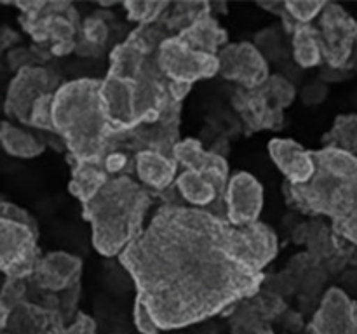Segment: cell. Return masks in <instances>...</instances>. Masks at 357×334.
Instances as JSON below:
<instances>
[{"mask_svg":"<svg viewBox=\"0 0 357 334\" xmlns=\"http://www.w3.org/2000/svg\"><path fill=\"white\" fill-rule=\"evenodd\" d=\"M230 223L199 207H162L121 253L138 296L159 329L216 315L260 291L264 273L230 250Z\"/></svg>","mask_w":357,"mask_h":334,"instance_id":"1","label":"cell"},{"mask_svg":"<svg viewBox=\"0 0 357 334\" xmlns=\"http://www.w3.org/2000/svg\"><path fill=\"white\" fill-rule=\"evenodd\" d=\"M101 82L73 80L58 87L52 100V125L79 164L98 162L114 136L101 101Z\"/></svg>","mask_w":357,"mask_h":334,"instance_id":"2","label":"cell"},{"mask_svg":"<svg viewBox=\"0 0 357 334\" xmlns=\"http://www.w3.org/2000/svg\"><path fill=\"white\" fill-rule=\"evenodd\" d=\"M150 195L128 176L107 181L93 200L84 204V219L93 228V244L103 256L121 254L138 239Z\"/></svg>","mask_w":357,"mask_h":334,"instance_id":"3","label":"cell"},{"mask_svg":"<svg viewBox=\"0 0 357 334\" xmlns=\"http://www.w3.org/2000/svg\"><path fill=\"white\" fill-rule=\"evenodd\" d=\"M35 230L21 223L0 218V271L7 278L33 277L38 263Z\"/></svg>","mask_w":357,"mask_h":334,"instance_id":"4","label":"cell"},{"mask_svg":"<svg viewBox=\"0 0 357 334\" xmlns=\"http://www.w3.org/2000/svg\"><path fill=\"white\" fill-rule=\"evenodd\" d=\"M159 66L171 82L194 84L220 72L218 56L187 47L176 37H167L159 47Z\"/></svg>","mask_w":357,"mask_h":334,"instance_id":"5","label":"cell"},{"mask_svg":"<svg viewBox=\"0 0 357 334\" xmlns=\"http://www.w3.org/2000/svg\"><path fill=\"white\" fill-rule=\"evenodd\" d=\"M58 87V77L40 66L20 70L10 82L3 108L7 115L21 124H30V113L35 101L44 94H52Z\"/></svg>","mask_w":357,"mask_h":334,"instance_id":"6","label":"cell"},{"mask_svg":"<svg viewBox=\"0 0 357 334\" xmlns=\"http://www.w3.org/2000/svg\"><path fill=\"white\" fill-rule=\"evenodd\" d=\"M220 72L225 79L236 80L246 89H257L267 82V61L250 42L227 45L218 56Z\"/></svg>","mask_w":357,"mask_h":334,"instance_id":"7","label":"cell"},{"mask_svg":"<svg viewBox=\"0 0 357 334\" xmlns=\"http://www.w3.org/2000/svg\"><path fill=\"white\" fill-rule=\"evenodd\" d=\"M264 207V188L257 177L239 173L230 177L227 186V221L234 226H246L258 221Z\"/></svg>","mask_w":357,"mask_h":334,"instance_id":"8","label":"cell"},{"mask_svg":"<svg viewBox=\"0 0 357 334\" xmlns=\"http://www.w3.org/2000/svg\"><path fill=\"white\" fill-rule=\"evenodd\" d=\"M321 45L331 66H342L351 54V45L356 37V23L338 6H326L321 17Z\"/></svg>","mask_w":357,"mask_h":334,"instance_id":"9","label":"cell"},{"mask_svg":"<svg viewBox=\"0 0 357 334\" xmlns=\"http://www.w3.org/2000/svg\"><path fill=\"white\" fill-rule=\"evenodd\" d=\"M314 334H357V306L340 289H330L310 326Z\"/></svg>","mask_w":357,"mask_h":334,"instance_id":"10","label":"cell"},{"mask_svg":"<svg viewBox=\"0 0 357 334\" xmlns=\"http://www.w3.org/2000/svg\"><path fill=\"white\" fill-rule=\"evenodd\" d=\"M173 155L176 164L185 166V170H194V173L202 174L208 180L223 190L229 176V166L225 159L216 153H209L202 150V145L197 139H185V141L176 143L173 148Z\"/></svg>","mask_w":357,"mask_h":334,"instance_id":"11","label":"cell"},{"mask_svg":"<svg viewBox=\"0 0 357 334\" xmlns=\"http://www.w3.org/2000/svg\"><path fill=\"white\" fill-rule=\"evenodd\" d=\"M272 160L286 174L289 184H305L316 173L314 155L293 139H272L268 145Z\"/></svg>","mask_w":357,"mask_h":334,"instance_id":"12","label":"cell"},{"mask_svg":"<svg viewBox=\"0 0 357 334\" xmlns=\"http://www.w3.org/2000/svg\"><path fill=\"white\" fill-rule=\"evenodd\" d=\"M82 263L68 253H49L38 263L33 278L40 289L49 292H61L79 282Z\"/></svg>","mask_w":357,"mask_h":334,"instance_id":"13","label":"cell"},{"mask_svg":"<svg viewBox=\"0 0 357 334\" xmlns=\"http://www.w3.org/2000/svg\"><path fill=\"white\" fill-rule=\"evenodd\" d=\"M136 174L146 186L162 190L176 176V160L153 150H143L136 155Z\"/></svg>","mask_w":357,"mask_h":334,"instance_id":"14","label":"cell"},{"mask_svg":"<svg viewBox=\"0 0 357 334\" xmlns=\"http://www.w3.org/2000/svg\"><path fill=\"white\" fill-rule=\"evenodd\" d=\"M176 38L194 51L218 56V49L227 44V31L222 30L213 17L204 16L187 30L180 31Z\"/></svg>","mask_w":357,"mask_h":334,"instance_id":"15","label":"cell"},{"mask_svg":"<svg viewBox=\"0 0 357 334\" xmlns=\"http://www.w3.org/2000/svg\"><path fill=\"white\" fill-rule=\"evenodd\" d=\"M107 170H103L98 162L79 164L73 169L72 181L68 184V190L73 197L79 198L82 204L93 200L101 188L107 184Z\"/></svg>","mask_w":357,"mask_h":334,"instance_id":"16","label":"cell"},{"mask_svg":"<svg viewBox=\"0 0 357 334\" xmlns=\"http://www.w3.org/2000/svg\"><path fill=\"white\" fill-rule=\"evenodd\" d=\"M0 145L9 155L17 159H33L44 152V145L35 136L9 122L0 124Z\"/></svg>","mask_w":357,"mask_h":334,"instance_id":"17","label":"cell"},{"mask_svg":"<svg viewBox=\"0 0 357 334\" xmlns=\"http://www.w3.org/2000/svg\"><path fill=\"white\" fill-rule=\"evenodd\" d=\"M176 186L181 197L199 209L215 202L216 191H218V186L211 180L194 170H183L176 177Z\"/></svg>","mask_w":357,"mask_h":334,"instance_id":"18","label":"cell"},{"mask_svg":"<svg viewBox=\"0 0 357 334\" xmlns=\"http://www.w3.org/2000/svg\"><path fill=\"white\" fill-rule=\"evenodd\" d=\"M51 310L23 303L10 312L7 329L9 334H42L49 324Z\"/></svg>","mask_w":357,"mask_h":334,"instance_id":"19","label":"cell"},{"mask_svg":"<svg viewBox=\"0 0 357 334\" xmlns=\"http://www.w3.org/2000/svg\"><path fill=\"white\" fill-rule=\"evenodd\" d=\"M293 56L303 68L319 65L323 45H321V33L316 28L307 26V24L296 28L295 37H293Z\"/></svg>","mask_w":357,"mask_h":334,"instance_id":"20","label":"cell"},{"mask_svg":"<svg viewBox=\"0 0 357 334\" xmlns=\"http://www.w3.org/2000/svg\"><path fill=\"white\" fill-rule=\"evenodd\" d=\"M126 10H128V17L132 21L142 23V26L153 23L157 17L164 14L167 9L166 2H126Z\"/></svg>","mask_w":357,"mask_h":334,"instance_id":"21","label":"cell"},{"mask_svg":"<svg viewBox=\"0 0 357 334\" xmlns=\"http://www.w3.org/2000/svg\"><path fill=\"white\" fill-rule=\"evenodd\" d=\"M333 138L337 145L349 150H357V117L356 115H349V117H338L337 124L331 129L330 136Z\"/></svg>","mask_w":357,"mask_h":334,"instance_id":"22","label":"cell"},{"mask_svg":"<svg viewBox=\"0 0 357 334\" xmlns=\"http://www.w3.org/2000/svg\"><path fill=\"white\" fill-rule=\"evenodd\" d=\"M264 87L267 90L271 101L274 103V106L279 108V110L291 104L293 100H295V87L288 80L282 79V77H271L264 84Z\"/></svg>","mask_w":357,"mask_h":334,"instance_id":"23","label":"cell"},{"mask_svg":"<svg viewBox=\"0 0 357 334\" xmlns=\"http://www.w3.org/2000/svg\"><path fill=\"white\" fill-rule=\"evenodd\" d=\"M52 100H54V93L44 94V96L35 101L30 113V124L28 125H33V127L42 129V131L54 132V125H52Z\"/></svg>","mask_w":357,"mask_h":334,"instance_id":"24","label":"cell"},{"mask_svg":"<svg viewBox=\"0 0 357 334\" xmlns=\"http://www.w3.org/2000/svg\"><path fill=\"white\" fill-rule=\"evenodd\" d=\"M0 301L13 312L14 308L26 303V285L20 278H6L0 287Z\"/></svg>","mask_w":357,"mask_h":334,"instance_id":"25","label":"cell"},{"mask_svg":"<svg viewBox=\"0 0 357 334\" xmlns=\"http://www.w3.org/2000/svg\"><path fill=\"white\" fill-rule=\"evenodd\" d=\"M324 7L326 6L323 2H288L286 3V13L289 17L298 21L300 24H305L312 21Z\"/></svg>","mask_w":357,"mask_h":334,"instance_id":"26","label":"cell"},{"mask_svg":"<svg viewBox=\"0 0 357 334\" xmlns=\"http://www.w3.org/2000/svg\"><path fill=\"white\" fill-rule=\"evenodd\" d=\"M107 38H108V28L103 19L93 16V17H87V19L84 21V42H89V44L103 47Z\"/></svg>","mask_w":357,"mask_h":334,"instance_id":"27","label":"cell"},{"mask_svg":"<svg viewBox=\"0 0 357 334\" xmlns=\"http://www.w3.org/2000/svg\"><path fill=\"white\" fill-rule=\"evenodd\" d=\"M0 218L21 223V225H26V226H30L31 230H35V232L38 233L37 221H35V218H31L30 212H28L26 209L17 207V205L10 204V202H6L3 198L0 200Z\"/></svg>","mask_w":357,"mask_h":334,"instance_id":"28","label":"cell"},{"mask_svg":"<svg viewBox=\"0 0 357 334\" xmlns=\"http://www.w3.org/2000/svg\"><path fill=\"white\" fill-rule=\"evenodd\" d=\"M135 324L138 327V331L142 334H159L160 329L155 324V320L152 319L150 312L146 310V306L143 305L142 299L136 298L135 301Z\"/></svg>","mask_w":357,"mask_h":334,"instance_id":"29","label":"cell"},{"mask_svg":"<svg viewBox=\"0 0 357 334\" xmlns=\"http://www.w3.org/2000/svg\"><path fill=\"white\" fill-rule=\"evenodd\" d=\"M7 61H9V66L14 70V72H20V70L30 68V66H35V52L30 51V49H13L9 51V56H7Z\"/></svg>","mask_w":357,"mask_h":334,"instance_id":"30","label":"cell"},{"mask_svg":"<svg viewBox=\"0 0 357 334\" xmlns=\"http://www.w3.org/2000/svg\"><path fill=\"white\" fill-rule=\"evenodd\" d=\"M257 47H260V54H267L268 58H274L272 54L279 51V35L274 33V30H267V31H260L257 35Z\"/></svg>","mask_w":357,"mask_h":334,"instance_id":"31","label":"cell"},{"mask_svg":"<svg viewBox=\"0 0 357 334\" xmlns=\"http://www.w3.org/2000/svg\"><path fill=\"white\" fill-rule=\"evenodd\" d=\"M328 94V87L321 82H314L310 86H307L303 89L302 97H303V103L305 104H317L321 101H324Z\"/></svg>","mask_w":357,"mask_h":334,"instance_id":"32","label":"cell"},{"mask_svg":"<svg viewBox=\"0 0 357 334\" xmlns=\"http://www.w3.org/2000/svg\"><path fill=\"white\" fill-rule=\"evenodd\" d=\"M66 334H96V327H94V322L91 317L79 313L77 320L70 326Z\"/></svg>","mask_w":357,"mask_h":334,"instance_id":"33","label":"cell"},{"mask_svg":"<svg viewBox=\"0 0 357 334\" xmlns=\"http://www.w3.org/2000/svg\"><path fill=\"white\" fill-rule=\"evenodd\" d=\"M126 162H128V157H126L124 153H108V155L105 157V170H107V173H119V170L124 169Z\"/></svg>","mask_w":357,"mask_h":334,"instance_id":"34","label":"cell"},{"mask_svg":"<svg viewBox=\"0 0 357 334\" xmlns=\"http://www.w3.org/2000/svg\"><path fill=\"white\" fill-rule=\"evenodd\" d=\"M192 89V84H185V82H171L169 80V94L174 101L180 103Z\"/></svg>","mask_w":357,"mask_h":334,"instance_id":"35","label":"cell"},{"mask_svg":"<svg viewBox=\"0 0 357 334\" xmlns=\"http://www.w3.org/2000/svg\"><path fill=\"white\" fill-rule=\"evenodd\" d=\"M9 317H10V310L0 301V331L7 327V324H9Z\"/></svg>","mask_w":357,"mask_h":334,"instance_id":"36","label":"cell"},{"mask_svg":"<svg viewBox=\"0 0 357 334\" xmlns=\"http://www.w3.org/2000/svg\"><path fill=\"white\" fill-rule=\"evenodd\" d=\"M257 334H272V329L271 327H265V329H261L260 333H257Z\"/></svg>","mask_w":357,"mask_h":334,"instance_id":"37","label":"cell"},{"mask_svg":"<svg viewBox=\"0 0 357 334\" xmlns=\"http://www.w3.org/2000/svg\"><path fill=\"white\" fill-rule=\"evenodd\" d=\"M0 200H2V197H0Z\"/></svg>","mask_w":357,"mask_h":334,"instance_id":"38","label":"cell"}]
</instances>
